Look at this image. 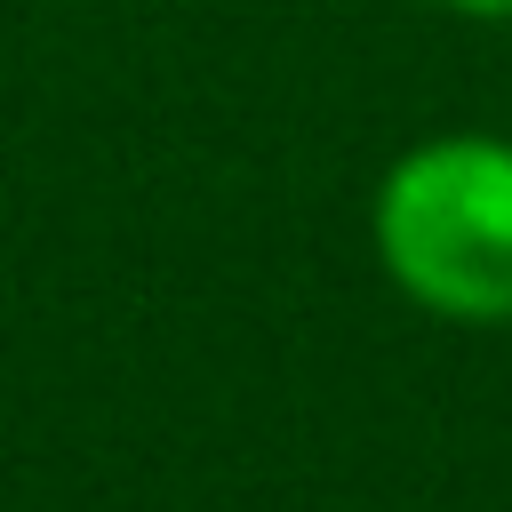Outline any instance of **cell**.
<instances>
[{"label":"cell","mask_w":512,"mask_h":512,"mask_svg":"<svg viewBox=\"0 0 512 512\" xmlns=\"http://www.w3.org/2000/svg\"><path fill=\"white\" fill-rule=\"evenodd\" d=\"M384 280L464 328L512 320V136L448 128L408 144L368 208Z\"/></svg>","instance_id":"cell-1"},{"label":"cell","mask_w":512,"mask_h":512,"mask_svg":"<svg viewBox=\"0 0 512 512\" xmlns=\"http://www.w3.org/2000/svg\"><path fill=\"white\" fill-rule=\"evenodd\" d=\"M432 8H448L464 24H512V0H432Z\"/></svg>","instance_id":"cell-2"}]
</instances>
